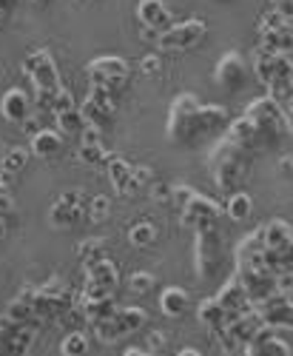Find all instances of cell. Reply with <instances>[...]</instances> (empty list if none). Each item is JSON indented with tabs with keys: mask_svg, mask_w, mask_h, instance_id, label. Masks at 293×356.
I'll list each match as a JSON object with an SVG mask.
<instances>
[{
	"mask_svg": "<svg viewBox=\"0 0 293 356\" xmlns=\"http://www.w3.org/2000/svg\"><path fill=\"white\" fill-rule=\"evenodd\" d=\"M251 211H253V200H251V194H245V191H233V194H228V202H225V214H228V220H233V222H245V220L251 217Z\"/></svg>",
	"mask_w": 293,
	"mask_h": 356,
	"instance_id": "f1b7e54d",
	"label": "cell"
},
{
	"mask_svg": "<svg viewBox=\"0 0 293 356\" xmlns=\"http://www.w3.org/2000/svg\"><path fill=\"white\" fill-rule=\"evenodd\" d=\"M151 197H154V202H162V205H168V202L174 200V183H162V180H154V183H151Z\"/></svg>",
	"mask_w": 293,
	"mask_h": 356,
	"instance_id": "74e56055",
	"label": "cell"
},
{
	"mask_svg": "<svg viewBox=\"0 0 293 356\" xmlns=\"http://www.w3.org/2000/svg\"><path fill=\"white\" fill-rule=\"evenodd\" d=\"M3 20H6V12H3V9H0V26H3Z\"/></svg>",
	"mask_w": 293,
	"mask_h": 356,
	"instance_id": "11a10c76",
	"label": "cell"
},
{
	"mask_svg": "<svg viewBox=\"0 0 293 356\" xmlns=\"http://www.w3.org/2000/svg\"><path fill=\"white\" fill-rule=\"evenodd\" d=\"M117 316H120V325H123L126 337H131V334L142 331V328H145V322H149V314H145L142 308H137V305L117 308Z\"/></svg>",
	"mask_w": 293,
	"mask_h": 356,
	"instance_id": "d6a6232c",
	"label": "cell"
},
{
	"mask_svg": "<svg viewBox=\"0 0 293 356\" xmlns=\"http://www.w3.org/2000/svg\"><path fill=\"white\" fill-rule=\"evenodd\" d=\"M262 228V240H265V248H274V251H282L285 245L293 243V228L287 220H268Z\"/></svg>",
	"mask_w": 293,
	"mask_h": 356,
	"instance_id": "484cf974",
	"label": "cell"
},
{
	"mask_svg": "<svg viewBox=\"0 0 293 356\" xmlns=\"http://www.w3.org/2000/svg\"><path fill=\"white\" fill-rule=\"evenodd\" d=\"M12 211V191L9 183H0V217H6Z\"/></svg>",
	"mask_w": 293,
	"mask_h": 356,
	"instance_id": "f6af8a7d",
	"label": "cell"
},
{
	"mask_svg": "<svg viewBox=\"0 0 293 356\" xmlns=\"http://www.w3.org/2000/svg\"><path fill=\"white\" fill-rule=\"evenodd\" d=\"M89 74V83L94 86H103L114 95H123L126 86H128V77H131V69L123 57H114V54H103V57H94L85 69Z\"/></svg>",
	"mask_w": 293,
	"mask_h": 356,
	"instance_id": "52a82bcc",
	"label": "cell"
},
{
	"mask_svg": "<svg viewBox=\"0 0 293 356\" xmlns=\"http://www.w3.org/2000/svg\"><path fill=\"white\" fill-rule=\"evenodd\" d=\"M23 74L32 80L35 86V92H60L63 88V80H60V72H57V63H54V57L49 49H35V51H28L23 57V63H20Z\"/></svg>",
	"mask_w": 293,
	"mask_h": 356,
	"instance_id": "8992f818",
	"label": "cell"
},
{
	"mask_svg": "<svg viewBox=\"0 0 293 356\" xmlns=\"http://www.w3.org/2000/svg\"><path fill=\"white\" fill-rule=\"evenodd\" d=\"M245 117L259 129L262 145L276 148L290 137V126H287V117H285V106L279 100H274L271 95L265 97H256L248 103Z\"/></svg>",
	"mask_w": 293,
	"mask_h": 356,
	"instance_id": "277c9868",
	"label": "cell"
},
{
	"mask_svg": "<svg viewBox=\"0 0 293 356\" xmlns=\"http://www.w3.org/2000/svg\"><path fill=\"white\" fill-rule=\"evenodd\" d=\"M217 300H219V305L228 311V316H231V319L253 308V305H251V300H248V291H245V285L240 282V277H237V274H233V277L219 288Z\"/></svg>",
	"mask_w": 293,
	"mask_h": 356,
	"instance_id": "ac0fdd59",
	"label": "cell"
},
{
	"mask_svg": "<svg viewBox=\"0 0 293 356\" xmlns=\"http://www.w3.org/2000/svg\"><path fill=\"white\" fill-rule=\"evenodd\" d=\"M108 214H111V200L108 197H92V202H89V220L92 222H103V220H108Z\"/></svg>",
	"mask_w": 293,
	"mask_h": 356,
	"instance_id": "8d00e7d4",
	"label": "cell"
},
{
	"mask_svg": "<svg viewBox=\"0 0 293 356\" xmlns=\"http://www.w3.org/2000/svg\"><path fill=\"white\" fill-rule=\"evenodd\" d=\"M262 328H265V322H262V316H259L256 308H251V311H245V314H240V316H233V319L228 322V328H225V331L245 348Z\"/></svg>",
	"mask_w": 293,
	"mask_h": 356,
	"instance_id": "44dd1931",
	"label": "cell"
},
{
	"mask_svg": "<svg viewBox=\"0 0 293 356\" xmlns=\"http://www.w3.org/2000/svg\"><path fill=\"white\" fill-rule=\"evenodd\" d=\"M188 308H191V296H188L185 288H180V285L162 288V293H160V314H162V316L180 319V316H185Z\"/></svg>",
	"mask_w": 293,
	"mask_h": 356,
	"instance_id": "cb8c5ba5",
	"label": "cell"
},
{
	"mask_svg": "<svg viewBox=\"0 0 293 356\" xmlns=\"http://www.w3.org/2000/svg\"><path fill=\"white\" fill-rule=\"evenodd\" d=\"M165 345H168V337H165L162 331H151L149 339H145V350H151V353H157V356L165 350Z\"/></svg>",
	"mask_w": 293,
	"mask_h": 356,
	"instance_id": "b9f144b4",
	"label": "cell"
},
{
	"mask_svg": "<svg viewBox=\"0 0 293 356\" xmlns=\"http://www.w3.org/2000/svg\"><path fill=\"white\" fill-rule=\"evenodd\" d=\"M89 202H92V197L83 188L63 191L49 209V225L51 228H72L80 220H89Z\"/></svg>",
	"mask_w": 293,
	"mask_h": 356,
	"instance_id": "ba28073f",
	"label": "cell"
},
{
	"mask_svg": "<svg viewBox=\"0 0 293 356\" xmlns=\"http://www.w3.org/2000/svg\"><path fill=\"white\" fill-rule=\"evenodd\" d=\"M274 288H276V293L290 296L293 293V268H282L276 274V280H274Z\"/></svg>",
	"mask_w": 293,
	"mask_h": 356,
	"instance_id": "f35d334b",
	"label": "cell"
},
{
	"mask_svg": "<svg viewBox=\"0 0 293 356\" xmlns=\"http://www.w3.org/2000/svg\"><path fill=\"white\" fill-rule=\"evenodd\" d=\"M160 69H162V57H160V54H145L142 60H140V72H142V74H149V77L157 74Z\"/></svg>",
	"mask_w": 293,
	"mask_h": 356,
	"instance_id": "7bdbcfd3",
	"label": "cell"
},
{
	"mask_svg": "<svg viewBox=\"0 0 293 356\" xmlns=\"http://www.w3.org/2000/svg\"><path fill=\"white\" fill-rule=\"evenodd\" d=\"M63 134L57 129H40L37 134H32V143H28V152L40 160H51L63 152Z\"/></svg>",
	"mask_w": 293,
	"mask_h": 356,
	"instance_id": "603a6c76",
	"label": "cell"
},
{
	"mask_svg": "<svg viewBox=\"0 0 293 356\" xmlns=\"http://www.w3.org/2000/svg\"><path fill=\"white\" fill-rule=\"evenodd\" d=\"M32 3H35V6H46V3H49V0H32Z\"/></svg>",
	"mask_w": 293,
	"mask_h": 356,
	"instance_id": "db71d44e",
	"label": "cell"
},
{
	"mask_svg": "<svg viewBox=\"0 0 293 356\" xmlns=\"http://www.w3.org/2000/svg\"><path fill=\"white\" fill-rule=\"evenodd\" d=\"M103 251H106V240L103 236H92V240H83L77 245V259L83 262V268H92L100 259H106Z\"/></svg>",
	"mask_w": 293,
	"mask_h": 356,
	"instance_id": "4dcf8cb0",
	"label": "cell"
},
{
	"mask_svg": "<svg viewBox=\"0 0 293 356\" xmlns=\"http://www.w3.org/2000/svg\"><path fill=\"white\" fill-rule=\"evenodd\" d=\"M225 140H231L233 145H240L242 152H256V148H262V137H259V129L248 120V117H237V120H231L228 131H225Z\"/></svg>",
	"mask_w": 293,
	"mask_h": 356,
	"instance_id": "ffe728a7",
	"label": "cell"
},
{
	"mask_svg": "<svg viewBox=\"0 0 293 356\" xmlns=\"http://www.w3.org/2000/svg\"><path fill=\"white\" fill-rule=\"evenodd\" d=\"M248 74H251V72H248V63H245V57H242L240 51L222 54L219 60H217V69H214L217 86L225 88V92H231V95L242 92L245 83H248Z\"/></svg>",
	"mask_w": 293,
	"mask_h": 356,
	"instance_id": "8fae6325",
	"label": "cell"
},
{
	"mask_svg": "<svg viewBox=\"0 0 293 356\" xmlns=\"http://www.w3.org/2000/svg\"><path fill=\"white\" fill-rule=\"evenodd\" d=\"M177 356H202V353H199L196 348H183V350H180Z\"/></svg>",
	"mask_w": 293,
	"mask_h": 356,
	"instance_id": "816d5d0a",
	"label": "cell"
},
{
	"mask_svg": "<svg viewBox=\"0 0 293 356\" xmlns=\"http://www.w3.org/2000/svg\"><path fill=\"white\" fill-rule=\"evenodd\" d=\"M222 214H225V209L217 200L205 197V194H196L188 205H183V209H180V225L196 231V228L208 225V222H217Z\"/></svg>",
	"mask_w": 293,
	"mask_h": 356,
	"instance_id": "7c38bea8",
	"label": "cell"
},
{
	"mask_svg": "<svg viewBox=\"0 0 293 356\" xmlns=\"http://www.w3.org/2000/svg\"><path fill=\"white\" fill-rule=\"evenodd\" d=\"M89 350H92V337L85 331H69L60 342L63 356H89Z\"/></svg>",
	"mask_w": 293,
	"mask_h": 356,
	"instance_id": "1f68e13d",
	"label": "cell"
},
{
	"mask_svg": "<svg viewBox=\"0 0 293 356\" xmlns=\"http://www.w3.org/2000/svg\"><path fill=\"white\" fill-rule=\"evenodd\" d=\"M40 328L17 325L9 316H0V356H28Z\"/></svg>",
	"mask_w": 293,
	"mask_h": 356,
	"instance_id": "30bf717a",
	"label": "cell"
},
{
	"mask_svg": "<svg viewBox=\"0 0 293 356\" xmlns=\"http://www.w3.org/2000/svg\"><path fill=\"white\" fill-rule=\"evenodd\" d=\"M77 157H80V163H83V165H92V168H97V165H106V163H108V152L103 148V143H80Z\"/></svg>",
	"mask_w": 293,
	"mask_h": 356,
	"instance_id": "e575fe53",
	"label": "cell"
},
{
	"mask_svg": "<svg viewBox=\"0 0 293 356\" xmlns=\"http://www.w3.org/2000/svg\"><path fill=\"white\" fill-rule=\"evenodd\" d=\"M137 23L140 29H151V32L162 35L165 29L174 26V17L165 0H137Z\"/></svg>",
	"mask_w": 293,
	"mask_h": 356,
	"instance_id": "5bb4252c",
	"label": "cell"
},
{
	"mask_svg": "<svg viewBox=\"0 0 293 356\" xmlns=\"http://www.w3.org/2000/svg\"><path fill=\"white\" fill-rule=\"evenodd\" d=\"M240 277V282L245 285V291H248V300H251V305L256 308L259 302H265L268 296H274L276 293V288H274V280H276V274H271V271H265V268H256V271H233Z\"/></svg>",
	"mask_w": 293,
	"mask_h": 356,
	"instance_id": "2e32d148",
	"label": "cell"
},
{
	"mask_svg": "<svg viewBox=\"0 0 293 356\" xmlns=\"http://www.w3.org/2000/svg\"><path fill=\"white\" fill-rule=\"evenodd\" d=\"M219 3H228V0H219Z\"/></svg>",
	"mask_w": 293,
	"mask_h": 356,
	"instance_id": "9f6ffc18",
	"label": "cell"
},
{
	"mask_svg": "<svg viewBox=\"0 0 293 356\" xmlns=\"http://www.w3.org/2000/svg\"><path fill=\"white\" fill-rule=\"evenodd\" d=\"M256 311H259L262 322H265L268 328H274V331H279V328L293 331V300H290V296L274 293V296H268L265 302H259Z\"/></svg>",
	"mask_w": 293,
	"mask_h": 356,
	"instance_id": "4fadbf2b",
	"label": "cell"
},
{
	"mask_svg": "<svg viewBox=\"0 0 293 356\" xmlns=\"http://www.w3.org/2000/svg\"><path fill=\"white\" fill-rule=\"evenodd\" d=\"M54 123H57V131L60 134H69V137H80L85 131V117L80 108H69V111H60V114H54Z\"/></svg>",
	"mask_w": 293,
	"mask_h": 356,
	"instance_id": "f546056e",
	"label": "cell"
},
{
	"mask_svg": "<svg viewBox=\"0 0 293 356\" xmlns=\"http://www.w3.org/2000/svg\"><path fill=\"white\" fill-rule=\"evenodd\" d=\"M92 337L103 345H114V342H120L126 337L123 331V325H120V316H117V311L111 316H103L97 322H92Z\"/></svg>",
	"mask_w": 293,
	"mask_h": 356,
	"instance_id": "4316f807",
	"label": "cell"
},
{
	"mask_svg": "<svg viewBox=\"0 0 293 356\" xmlns=\"http://www.w3.org/2000/svg\"><path fill=\"white\" fill-rule=\"evenodd\" d=\"M108 183L114 186V194L120 197H137L142 188L134 183V165L128 160H123L120 154H108Z\"/></svg>",
	"mask_w": 293,
	"mask_h": 356,
	"instance_id": "9a60e30c",
	"label": "cell"
},
{
	"mask_svg": "<svg viewBox=\"0 0 293 356\" xmlns=\"http://www.w3.org/2000/svg\"><path fill=\"white\" fill-rule=\"evenodd\" d=\"M225 262V243H222V231L217 222H208L196 228V240H194V268L202 280L214 277Z\"/></svg>",
	"mask_w": 293,
	"mask_h": 356,
	"instance_id": "5b68a950",
	"label": "cell"
},
{
	"mask_svg": "<svg viewBox=\"0 0 293 356\" xmlns=\"http://www.w3.org/2000/svg\"><path fill=\"white\" fill-rule=\"evenodd\" d=\"M205 165H208V174H211L214 186L222 194H233L245 183V177L251 171V154L222 137V140H217L211 145L208 157H205Z\"/></svg>",
	"mask_w": 293,
	"mask_h": 356,
	"instance_id": "7a4b0ae2",
	"label": "cell"
},
{
	"mask_svg": "<svg viewBox=\"0 0 293 356\" xmlns=\"http://www.w3.org/2000/svg\"><path fill=\"white\" fill-rule=\"evenodd\" d=\"M285 106V117H287V126H290V134H293V97L282 103Z\"/></svg>",
	"mask_w": 293,
	"mask_h": 356,
	"instance_id": "7dc6e473",
	"label": "cell"
},
{
	"mask_svg": "<svg viewBox=\"0 0 293 356\" xmlns=\"http://www.w3.org/2000/svg\"><path fill=\"white\" fill-rule=\"evenodd\" d=\"M196 316H199V325H202V328H205V331H211L214 337H219V334L228 328V322H231L228 311L219 305L217 296H208V300H202L199 308H196Z\"/></svg>",
	"mask_w": 293,
	"mask_h": 356,
	"instance_id": "7402d4cb",
	"label": "cell"
},
{
	"mask_svg": "<svg viewBox=\"0 0 293 356\" xmlns=\"http://www.w3.org/2000/svg\"><path fill=\"white\" fill-rule=\"evenodd\" d=\"M157 180L154 177V171L149 168V165H134V183L140 186V188H145V186H151Z\"/></svg>",
	"mask_w": 293,
	"mask_h": 356,
	"instance_id": "ee69618b",
	"label": "cell"
},
{
	"mask_svg": "<svg viewBox=\"0 0 293 356\" xmlns=\"http://www.w3.org/2000/svg\"><path fill=\"white\" fill-rule=\"evenodd\" d=\"M157 277L154 274H149V271H134L131 277H128V288H131V293H140V296H145V293H154L157 291Z\"/></svg>",
	"mask_w": 293,
	"mask_h": 356,
	"instance_id": "d590c367",
	"label": "cell"
},
{
	"mask_svg": "<svg viewBox=\"0 0 293 356\" xmlns=\"http://www.w3.org/2000/svg\"><path fill=\"white\" fill-rule=\"evenodd\" d=\"M279 171H282V174L293 171V157H282V160H279Z\"/></svg>",
	"mask_w": 293,
	"mask_h": 356,
	"instance_id": "681fc988",
	"label": "cell"
},
{
	"mask_svg": "<svg viewBox=\"0 0 293 356\" xmlns=\"http://www.w3.org/2000/svg\"><path fill=\"white\" fill-rule=\"evenodd\" d=\"M154 240H157V228L151 220H140L128 228V243L134 248H149V245H154Z\"/></svg>",
	"mask_w": 293,
	"mask_h": 356,
	"instance_id": "836d02e7",
	"label": "cell"
},
{
	"mask_svg": "<svg viewBox=\"0 0 293 356\" xmlns=\"http://www.w3.org/2000/svg\"><path fill=\"white\" fill-rule=\"evenodd\" d=\"M6 236V217H0V240Z\"/></svg>",
	"mask_w": 293,
	"mask_h": 356,
	"instance_id": "f5cc1de1",
	"label": "cell"
},
{
	"mask_svg": "<svg viewBox=\"0 0 293 356\" xmlns=\"http://www.w3.org/2000/svg\"><path fill=\"white\" fill-rule=\"evenodd\" d=\"M123 356H157V353H151V350H145V348H128Z\"/></svg>",
	"mask_w": 293,
	"mask_h": 356,
	"instance_id": "c3c4849f",
	"label": "cell"
},
{
	"mask_svg": "<svg viewBox=\"0 0 293 356\" xmlns=\"http://www.w3.org/2000/svg\"><path fill=\"white\" fill-rule=\"evenodd\" d=\"M69 108H77V106H74V95H72L69 88L63 86L60 92L54 95V114H60V111H69Z\"/></svg>",
	"mask_w": 293,
	"mask_h": 356,
	"instance_id": "ab89813d",
	"label": "cell"
},
{
	"mask_svg": "<svg viewBox=\"0 0 293 356\" xmlns=\"http://www.w3.org/2000/svg\"><path fill=\"white\" fill-rule=\"evenodd\" d=\"M0 114H3V120H9V123H15V126H23L28 117L35 114V103H32V97H28L23 88H9V92L0 97Z\"/></svg>",
	"mask_w": 293,
	"mask_h": 356,
	"instance_id": "e0dca14e",
	"label": "cell"
},
{
	"mask_svg": "<svg viewBox=\"0 0 293 356\" xmlns=\"http://www.w3.org/2000/svg\"><path fill=\"white\" fill-rule=\"evenodd\" d=\"M15 3H17V0H0V9H3V12L9 15V12L15 9Z\"/></svg>",
	"mask_w": 293,
	"mask_h": 356,
	"instance_id": "f907efd6",
	"label": "cell"
},
{
	"mask_svg": "<svg viewBox=\"0 0 293 356\" xmlns=\"http://www.w3.org/2000/svg\"><path fill=\"white\" fill-rule=\"evenodd\" d=\"M245 356H293V353H290L287 342L279 339L276 331L265 325V328H262V331L245 345Z\"/></svg>",
	"mask_w": 293,
	"mask_h": 356,
	"instance_id": "d6986e66",
	"label": "cell"
},
{
	"mask_svg": "<svg viewBox=\"0 0 293 356\" xmlns=\"http://www.w3.org/2000/svg\"><path fill=\"white\" fill-rule=\"evenodd\" d=\"M205 38H208V26H205V20L188 17L183 23H174L171 29H165V32L160 35V40H157V46H160V51H191Z\"/></svg>",
	"mask_w": 293,
	"mask_h": 356,
	"instance_id": "9c48e42d",
	"label": "cell"
},
{
	"mask_svg": "<svg viewBox=\"0 0 293 356\" xmlns=\"http://www.w3.org/2000/svg\"><path fill=\"white\" fill-rule=\"evenodd\" d=\"M199 191H194L191 186H180V183H174V205H180V209H183V205H188L194 197H196Z\"/></svg>",
	"mask_w": 293,
	"mask_h": 356,
	"instance_id": "60d3db41",
	"label": "cell"
},
{
	"mask_svg": "<svg viewBox=\"0 0 293 356\" xmlns=\"http://www.w3.org/2000/svg\"><path fill=\"white\" fill-rule=\"evenodd\" d=\"M85 285H94V288L114 293L117 285H120V268H117L111 259H100L92 268H85Z\"/></svg>",
	"mask_w": 293,
	"mask_h": 356,
	"instance_id": "d4e9b609",
	"label": "cell"
},
{
	"mask_svg": "<svg viewBox=\"0 0 293 356\" xmlns=\"http://www.w3.org/2000/svg\"><path fill=\"white\" fill-rule=\"evenodd\" d=\"M228 126L231 114L222 106H202L194 95H177L168 108L165 134L174 145L199 148L202 143L222 137Z\"/></svg>",
	"mask_w": 293,
	"mask_h": 356,
	"instance_id": "6da1fadb",
	"label": "cell"
},
{
	"mask_svg": "<svg viewBox=\"0 0 293 356\" xmlns=\"http://www.w3.org/2000/svg\"><path fill=\"white\" fill-rule=\"evenodd\" d=\"M251 72L268 88V95L274 100L285 103L293 97V60H287L285 54H276L256 43L251 51Z\"/></svg>",
	"mask_w": 293,
	"mask_h": 356,
	"instance_id": "3957f363",
	"label": "cell"
},
{
	"mask_svg": "<svg viewBox=\"0 0 293 356\" xmlns=\"http://www.w3.org/2000/svg\"><path fill=\"white\" fill-rule=\"evenodd\" d=\"M28 148L26 145H12L9 152L3 154V160H0V183H9L15 174H20L23 168H26V163H28Z\"/></svg>",
	"mask_w": 293,
	"mask_h": 356,
	"instance_id": "83f0119b",
	"label": "cell"
},
{
	"mask_svg": "<svg viewBox=\"0 0 293 356\" xmlns=\"http://www.w3.org/2000/svg\"><path fill=\"white\" fill-rule=\"evenodd\" d=\"M276 254H279V259H282V268H293V243L285 245V248L276 251Z\"/></svg>",
	"mask_w": 293,
	"mask_h": 356,
	"instance_id": "bcb514c9",
	"label": "cell"
}]
</instances>
